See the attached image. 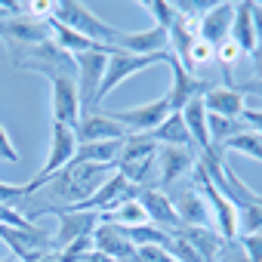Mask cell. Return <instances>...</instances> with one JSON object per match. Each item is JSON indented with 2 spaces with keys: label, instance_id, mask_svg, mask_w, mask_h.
Returning <instances> with one entry per match:
<instances>
[{
  "label": "cell",
  "instance_id": "6da1fadb",
  "mask_svg": "<svg viewBox=\"0 0 262 262\" xmlns=\"http://www.w3.org/2000/svg\"><path fill=\"white\" fill-rule=\"evenodd\" d=\"M50 19L59 22V25H65V28H71V31H77L80 37H86V40H93L99 47H114L117 37L123 34L120 28L102 22L90 7L77 4V0H59V4L53 7V16Z\"/></svg>",
  "mask_w": 262,
  "mask_h": 262
},
{
  "label": "cell",
  "instance_id": "7a4b0ae2",
  "mask_svg": "<svg viewBox=\"0 0 262 262\" xmlns=\"http://www.w3.org/2000/svg\"><path fill=\"white\" fill-rule=\"evenodd\" d=\"M170 56H173V53H161V56H133V53H123V50L111 47V50H108V65H105V77H102V83H99V93H96V105H93V108H99V105L105 102V96L114 93L126 77H133V74H139V71H148V68H155V65H164Z\"/></svg>",
  "mask_w": 262,
  "mask_h": 262
},
{
  "label": "cell",
  "instance_id": "3957f363",
  "mask_svg": "<svg viewBox=\"0 0 262 262\" xmlns=\"http://www.w3.org/2000/svg\"><path fill=\"white\" fill-rule=\"evenodd\" d=\"M0 40H4V47L10 50V56L16 62L28 50L53 40V28H50V19H34V16L22 13V16H13V19L0 22Z\"/></svg>",
  "mask_w": 262,
  "mask_h": 262
},
{
  "label": "cell",
  "instance_id": "277c9868",
  "mask_svg": "<svg viewBox=\"0 0 262 262\" xmlns=\"http://www.w3.org/2000/svg\"><path fill=\"white\" fill-rule=\"evenodd\" d=\"M0 241L10 247V253L19 262H37V259H43L50 253H59L56 250V241H53V231L40 228L37 222H28L25 228L0 225Z\"/></svg>",
  "mask_w": 262,
  "mask_h": 262
},
{
  "label": "cell",
  "instance_id": "5b68a950",
  "mask_svg": "<svg viewBox=\"0 0 262 262\" xmlns=\"http://www.w3.org/2000/svg\"><path fill=\"white\" fill-rule=\"evenodd\" d=\"M43 77L50 80V90H53V123H65L74 129L80 120L77 77L65 74V71H43Z\"/></svg>",
  "mask_w": 262,
  "mask_h": 262
},
{
  "label": "cell",
  "instance_id": "8992f818",
  "mask_svg": "<svg viewBox=\"0 0 262 262\" xmlns=\"http://www.w3.org/2000/svg\"><path fill=\"white\" fill-rule=\"evenodd\" d=\"M74 151H77V139H74V129L71 126H65V123H53V136H50V155H47V164H43V170L31 179V182H25L28 185V191L34 194L53 173H59V170H65L71 161H74Z\"/></svg>",
  "mask_w": 262,
  "mask_h": 262
},
{
  "label": "cell",
  "instance_id": "52a82bcc",
  "mask_svg": "<svg viewBox=\"0 0 262 262\" xmlns=\"http://www.w3.org/2000/svg\"><path fill=\"white\" fill-rule=\"evenodd\" d=\"M126 133H155V129L173 114L170 108V99L161 96L158 102H145V105H136V108H123V111H108Z\"/></svg>",
  "mask_w": 262,
  "mask_h": 262
},
{
  "label": "cell",
  "instance_id": "ba28073f",
  "mask_svg": "<svg viewBox=\"0 0 262 262\" xmlns=\"http://www.w3.org/2000/svg\"><path fill=\"white\" fill-rule=\"evenodd\" d=\"M108 50H111V47H108ZM108 50H90V53H77V56H74L80 108H93V105H96V93H99V83H102L105 65H108Z\"/></svg>",
  "mask_w": 262,
  "mask_h": 262
},
{
  "label": "cell",
  "instance_id": "9c48e42d",
  "mask_svg": "<svg viewBox=\"0 0 262 262\" xmlns=\"http://www.w3.org/2000/svg\"><path fill=\"white\" fill-rule=\"evenodd\" d=\"M13 65L22 68V71H34V74H43V71H65V74H74V77H77L74 56L65 53V50H62L59 43H53V40H47V43L28 50V53L19 56Z\"/></svg>",
  "mask_w": 262,
  "mask_h": 262
},
{
  "label": "cell",
  "instance_id": "30bf717a",
  "mask_svg": "<svg viewBox=\"0 0 262 262\" xmlns=\"http://www.w3.org/2000/svg\"><path fill=\"white\" fill-rule=\"evenodd\" d=\"M194 164H198V151H194V148L161 145V148H158V158H155V179H158V185L170 188L176 179L191 176Z\"/></svg>",
  "mask_w": 262,
  "mask_h": 262
},
{
  "label": "cell",
  "instance_id": "8fae6325",
  "mask_svg": "<svg viewBox=\"0 0 262 262\" xmlns=\"http://www.w3.org/2000/svg\"><path fill=\"white\" fill-rule=\"evenodd\" d=\"M136 201L142 204V210H145V216H148V222L151 225H158V228H164V231H176V228H182L179 225V216H176V210H173V201L167 198V191L164 188H158V185H142L139 191H136Z\"/></svg>",
  "mask_w": 262,
  "mask_h": 262
},
{
  "label": "cell",
  "instance_id": "7c38bea8",
  "mask_svg": "<svg viewBox=\"0 0 262 262\" xmlns=\"http://www.w3.org/2000/svg\"><path fill=\"white\" fill-rule=\"evenodd\" d=\"M56 216H59V228L53 231L56 250L68 247L77 237H90L99 228V222H102V213H96V210H62Z\"/></svg>",
  "mask_w": 262,
  "mask_h": 262
},
{
  "label": "cell",
  "instance_id": "4fadbf2b",
  "mask_svg": "<svg viewBox=\"0 0 262 262\" xmlns=\"http://www.w3.org/2000/svg\"><path fill=\"white\" fill-rule=\"evenodd\" d=\"M167 65H170V71H173V83H170V93H167V99H170V108H173V111H182L191 99H201V96L210 90V83H207V80H201V77H194L191 71H185V68H182V62H179L176 56H170V59H167Z\"/></svg>",
  "mask_w": 262,
  "mask_h": 262
},
{
  "label": "cell",
  "instance_id": "5bb4252c",
  "mask_svg": "<svg viewBox=\"0 0 262 262\" xmlns=\"http://www.w3.org/2000/svg\"><path fill=\"white\" fill-rule=\"evenodd\" d=\"M74 139H77V145H83V142H111V139H126V129L108 111H93L83 120H77Z\"/></svg>",
  "mask_w": 262,
  "mask_h": 262
},
{
  "label": "cell",
  "instance_id": "9a60e30c",
  "mask_svg": "<svg viewBox=\"0 0 262 262\" xmlns=\"http://www.w3.org/2000/svg\"><path fill=\"white\" fill-rule=\"evenodd\" d=\"M231 19H234V4H228V0H216V4L198 19V37L216 50L222 40H228Z\"/></svg>",
  "mask_w": 262,
  "mask_h": 262
},
{
  "label": "cell",
  "instance_id": "2e32d148",
  "mask_svg": "<svg viewBox=\"0 0 262 262\" xmlns=\"http://www.w3.org/2000/svg\"><path fill=\"white\" fill-rule=\"evenodd\" d=\"M207 114L216 117H228V120H241V114L247 111V96L234 86V83H222V86H210L201 96Z\"/></svg>",
  "mask_w": 262,
  "mask_h": 262
},
{
  "label": "cell",
  "instance_id": "e0dca14e",
  "mask_svg": "<svg viewBox=\"0 0 262 262\" xmlns=\"http://www.w3.org/2000/svg\"><path fill=\"white\" fill-rule=\"evenodd\" d=\"M117 50L123 53H133V56H161V53H170V37L164 28H148V31H133V34H120Z\"/></svg>",
  "mask_w": 262,
  "mask_h": 262
},
{
  "label": "cell",
  "instance_id": "ac0fdd59",
  "mask_svg": "<svg viewBox=\"0 0 262 262\" xmlns=\"http://www.w3.org/2000/svg\"><path fill=\"white\" fill-rule=\"evenodd\" d=\"M173 234H179L185 244H191V250L204 259V262H216L222 247H225V237L216 231V228H207V225H182L176 228Z\"/></svg>",
  "mask_w": 262,
  "mask_h": 262
},
{
  "label": "cell",
  "instance_id": "d6986e66",
  "mask_svg": "<svg viewBox=\"0 0 262 262\" xmlns=\"http://www.w3.org/2000/svg\"><path fill=\"white\" fill-rule=\"evenodd\" d=\"M93 244H96V253H105L111 262H129L136 253V247L123 237V231L108 222H99V228L93 231Z\"/></svg>",
  "mask_w": 262,
  "mask_h": 262
},
{
  "label": "cell",
  "instance_id": "ffe728a7",
  "mask_svg": "<svg viewBox=\"0 0 262 262\" xmlns=\"http://www.w3.org/2000/svg\"><path fill=\"white\" fill-rule=\"evenodd\" d=\"M173 201V210L179 216V225H204L207 222V207H204V198L198 194V188L188 182L185 188L179 185L173 194H167Z\"/></svg>",
  "mask_w": 262,
  "mask_h": 262
},
{
  "label": "cell",
  "instance_id": "44dd1931",
  "mask_svg": "<svg viewBox=\"0 0 262 262\" xmlns=\"http://www.w3.org/2000/svg\"><path fill=\"white\" fill-rule=\"evenodd\" d=\"M179 114H182V123H185V129H188L194 148H198V151H213V145H210V114H207L204 102H201V99H191Z\"/></svg>",
  "mask_w": 262,
  "mask_h": 262
},
{
  "label": "cell",
  "instance_id": "7402d4cb",
  "mask_svg": "<svg viewBox=\"0 0 262 262\" xmlns=\"http://www.w3.org/2000/svg\"><path fill=\"white\" fill-rule=\"evenodd\" d=\"M167 37H170L173 56H176V59L185 65V59H188V50H191V43L198 40V19H188V16H182V13H176L173 25L167 28Z\"/></svg>",
  "mask_w": 262,
  "mask_h": 262
},
{
  "label": "cell",
  "instance_id": "603a6c76",
  "mask_svg": "<svg viewBox=\"0 0 262 262\" xmlns=\"http://www.w3.org/2000/svg\"><path fill=\"white\" fill-rule=\"evenodd\" d=\"M123 139H111V142H83L74 151V164H93V167H111L117 164Z\"/></svg>",
  "mask_w": 262,
  "mask_h": 262
},
{
  "label": "cell",
  "instance_id": "cb8c5ba5",
  "mask_svg": "<svg viewBox=\"0 0 262 262\" xmlns=\"http://www.w3.org/2000/svg\"><path fill=\"white\" fill-rule=\"evenodd\" d=\"M228 40H231L241 53H253V47H256V31H253V19H250V0L234 4V19H231Z\"/></svg>",
  "mask_w": 262,
  "mask_h": 262
},
{
  "label": "cell",
  "instance_id": "d4e9b609",
  "mask_svg": "<svg viewBox=\"0 0 262 262\" xmlns=\"http://www.w3.org/2000/svg\"><path fill=\"white\" fill-rule=\"evenodd\" d=\"M151 139L158 142V145H173V148H194V142H191V136H188V129H185V123H182V114L179 111H173L155 133H151ZM198 151V148H194Z\"/></svg>",
  "mask_w": 262,
  "mask_h": 262
},
{
  "label": "cell",
  "instance_id": "484cf974",
  "mask_svg": "<svg viewBox=\"0 0 262 262\" xmlns=\"http://www.w3.org/2000/svg\"><path fill=\"white\" fill-rule=\"evenodd\" d=\"M225 151H237V155H244V158L262 161V136L253 133V129H241L237 136H231V139L222 145V155H225Z\"/></svg>",
  "mask_w": 262,
  "mask_h": 262
},
{
  "label": "cell",
  "instance_id": "4316f807",
  "mask_svg": "<svg viewBox=\"0 0 262 262\" xmlns=\"http://www.w3.org/2000/svg\"><path fill=\"white\" fill-rule=\"evenodd\" d=\"M148 13H151V19H155V28H170L173 25V19H176V7H173V0H145L142 4Z\"/></svg>",
  "mask_w": 262,
  "mask_h": 262
},
{
  "label": "cell",
  "instance_id": "83f0119b",
  "mask_svg": "<svg viewBox=\"0 0 262 262\" xmlns=\"http://www.w3.org/2000/svg\"><path fill=\"white\" fill-rule=\"evenodd\" d=\"M213 56H216V62L222 65V74H225V80L231 83V68L237 65V59H241L244 53H241V50H237V47H234L231 40H222V43H219V47L213 50Z\"/></svg>",
  "mask_w": 262,
  "mask_h": 262
},
{
  "label": "cell",
  "instance_id": "f1b7e54d",
  "mask_svg": "<svg viewBox=\"0 0 262 262\" xmlns=\"http://www.w3.org/2000/svg\"><path fill=\"white\" fill-rule=\"evenodd\" d=\"M129 262H176V259L164 247H136V253H133Z\"/></svg>",
  "mask_w": 262,
  "mask_h": 262
},
{
  "label": "cell",
  "instance_id": "f546056e",
  "mask_svg": "<svg viewBox=\"0 0 262 262\" xmlns=\"http://www.w3.org/2000/svg\"><path fill=\"white\" fill-rule=\"evenodd\" d=\"M216 262H250V256H247V250H244L241 237L225 241V247H222V253H219V259H216Z\"/></svg>",
  "mask_w": 262,
  "mask_h": 262
},
{
  "label": "cell",
  "instance_id": "4dcf8cb0",
  "mask_svg": "<svg viewBox=\"0 0 262 262\" xmlns=\"http://www.w3.org/2000/svg\"><path fill=\"white\" fill-rule=\"evenodd\" d=\"M0 161H4V164H19V151L13 145L10 133L4 129V123H0Z\"/></svg>",
  "mask_w": 262,
  "mask_h": 262
},
{
  "label": "cell",
  "instance_id": "1f68e13d",
  "mask_svg": "<svg viewBox=\"0 0 262 262\" xmlns=\"http://www.w3.org/2000/svg\"><path fill=\"white\" fill-rule=\"evenodd\" d=\"M241 244H244L250 262H262V234H247V237H241Z\"/></svg>",
  "mask_w": 262,
  "mask_h": 262
},
{
  "label": "cell",
  "instance_id": "d6a6232c",
  "mask_svg": "<svg viewBox=\"0 0 262 262\" xmlns=\"http://www.w3.org/2000/svg\"><path fill=\"white\" fill-rule=\"evenodd\" d=\"M241 120L247 123V129H253V133L262 136V108H247V111L241 114Z\"/></svg>",
  "mask_w": 262,
  "mask_h": 262
},
{
  "label": "cell",
  "instance_id": "836d02e7",
  "mask_svg": "<svg viewBox=\"0 0 262 262\" xmlns=\"http://www.w3.org/2000/svg\"><path fill=\"white\" fill-rule=\"evenodd\" d=\"M250 19H253V31H256V43L262 40V4L250 0Z\"/></svg>",
  "mask_w": 262,
  "mask_h": 262
},
{
  "label": "cell",
  "instance_id": "e575fe53",
  "mask_svg": "<svg viewBox=\"0 0 262 262\" xmlns=\"http://www.w3.org/2000/svg\"><path fill=\"white\" fill-rule=\"evenodd\" d=\"M250 56H253V71H256V77L262 80V40L253 47V53H250Z\"/></svg>",
  "mask_w": 262,
  "mask_h": 262
},
{
  "label": "cell",
  "instance_id": "d590c367",
  "mask_svg": "<svg viewBox=\"0 0 262 262\" xmlns=\"http://www.w3.org/2000/svg\"><path fill=\"white\" fill-rule=\"evenodd\" d=\"M0 262H19L16 256H0Z\"/></svg>",
  "mask_w": 262,
  "mask_h": 262
}]
</instances>
